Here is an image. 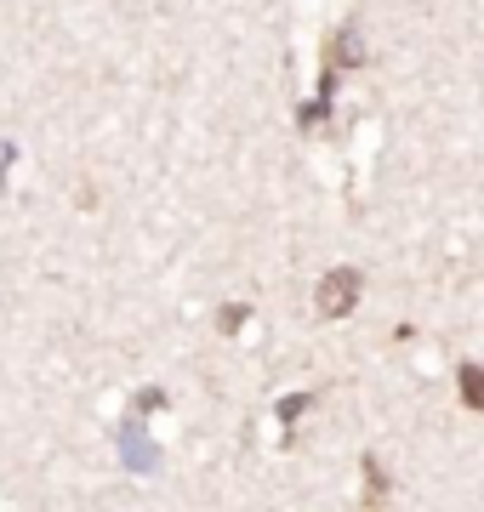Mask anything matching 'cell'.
Wrapping results in <instances>:
<instances>
[{
	"label": "cell",
	"mask_w": 484,
	"mask_h": 512,
	"mask_svg": "<svg viewBox=\"0 0 484 512\" xmlns=\"http://www.w3.org/2000/svg\"><path fill=\"white\" fill-rule=\"evenodd\" d=\"M456 382H462V399L473 404V410H484V370L479 365H462V376H456Z\"/></svg>",
	"instance_id": "cell-2"
},
{
	"label": "cell",
	"mask_w": 484,
	"mask_h": 512,
	"mask_svg": "<svg viewBox=\"0 0 484 512\" xmlns=\"http://www.w3.org/2000/svg\"><path fill=\"white\" fill-rule=\"evenodd\" d=\"M359 296V274L354 268H336V274H325V285H319V313H348Z\"/></svg>",
	"instance_id": "cell-1"
}]
</instances>
